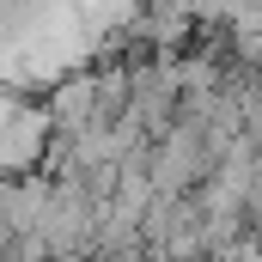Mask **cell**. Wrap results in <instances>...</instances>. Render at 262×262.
I'll return each mask as SVG.
<instances>
[{
    "instance_id": "6da1fadb",
    "label": "cell",
    "mask_w": 262,
    "mask_h": 262,
    "mask_svg": "<svg viewBox=\"0 0 262 262\" xmlns=\"http://www.w3.org/2000/svg\"><path fill=\"white\" fill-rule=\"evenodd\" d=\"M0 262H18V250H0Z\"/></svg>"
}]
</instances>
